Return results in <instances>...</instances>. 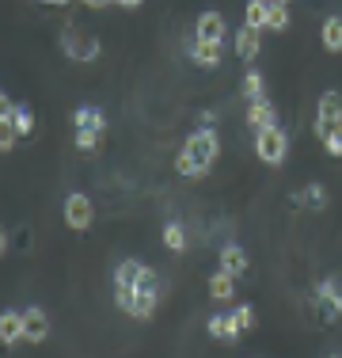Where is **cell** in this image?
I'll list each match as a JSON object with an SVG mask.
<instances>
[{
    "mask_svg": "<svg viewBox=\"0 0 342 358\" xmlns=\"http://www.w3.org/2000/svg\"><path fill=\"white\" fill-rule=\"evenodd\" d=\"M217 152H221L217 130H209V126H205V130H194L191 138L183 141V152L175 157V172L186 176V179H198V176H205L213 168Z\"/></svg>",
    "mask_w": 342,
    "mask_h": 358,
    "instance_id": "1",
    "label": "cell"
},
{
    "mask_svg": "<svg viewBox=\"0 0 342 358\" xmlns=\"http://www.w3.org/2000/svg\"><path fill=\"white\" fill-rule=\"evenodd\" d=\"M114 301H118V309H122L126 317H133V320H152L160 294H149V289H137V286H114Z\"/></svg>",
    "mask_w": 342,
    "mask_h": 358,
    "instance_id": "2",
    "label": "cell"
},
{
    "mask_svg": "<svg viewBox=\"0 0 342 358\" xmlns=\"http://www.w3.org/2000/svg\"><path fill=\"white\" fill-rule=\"evenodd\" d=\"M285 152H289V138H285V130L281 126H270V130H259L255 134V157L262 160V164H281L285 160Z\"/></svg>",
    "mask_w": 342,
    "mask_h": 358,
    "instance_id": "3",
    "label": "cell"
},
{
    "mask_svg": "<svg viewBox=\"0 0 342 358\" xmlns=\"http://www.w3.org/2000/svg\"><path fill=\"white\" fill-rule=\"evenodd\" d=\"M61 46H65L68 57H76V62H96L99 57V38H84L80 31H76V23H65Z\"/></svg>",
    "mask_w": 342,
    "mask_h": 358,
    "instance_id": "4",
    "label": "cell"
},
{
    "mask_svg": "<svg viewBox=\"0 0 342 358\" xmlns=\"http://www.w3.org/2000/svg\"><path fill=\"white\" fill-rule=\"evenodd\" d=\"M91 217H96V210H91V199L80 191H73L65 199V225L73 229V233H84V229L91 225Z\"/></svg>",
    "mask_w": 342,
    "mask_h": 358,
    "instance_id": "5",
    "label": "cell"
},
{
    "mask_svg": "<svg viewBox=\"0 0 342 358\" xmlns=\"http://www.w3.org/2000/svg\"><path fill=\"white\" fill-rule=\"evenodd\" d=\"M315 305H320L323 320H339L342 317V282L339 278H323L315 289Z\"/></svg>",
    "mask_w": 342,
    "mask_h": 358,
    "instance_id": "6",
    "label": "cell"
},
{
    "mask_svg": "<svg viewBox=\"0 0 342 358\" xmlns=\"http://www.w3.org/2000/svg\"><path fill=\"white\" fill-rule=\"evenodd\" d=\"M50 336V317L38 309V305H31V309H23V343H42V339Z\"/></svg>",
    "mask_w": 342,
    "mask_h": 358,
    "instance_id": "7",
    "label": "cell"
},
{
    "mask_svg": "<svg viewBox=\"0 0 342 358\" xmlns=\"http://www.w3.org/2000/svg\"><path fill=\"white\" fill-rule=\"evenodd\" d=\"M194 38L202 42H225V15L221 12H202L194 23Z\"/></svg>",
    "mask_w": 342,
    "mask_h": 358,
    "instance_id": "8",
    "label": "cell"
},
{
    "mask_svg": "<svg viewBox=\"0 0 342 358\" xmlns=\"http://www.w3.org/2000/svg\"><path fill=\"white\" fill-rule=\"evenodd\" d=\"M247 126H251L255 134L278 126V110H274L270 99H255V103H247Z\"/></svg>",
    "mask_w": 342,
    "mask_h": 358,
    "instance_id": "9",
    "label": "cell"
},
{
    "mask_svg": "<svg viewBox=\"0 0 342 358\" xmlns=\"http://www.w3.org/2000/svg\"><path fill=\"white\" fill-rule=\"evenodd\" d=\"M0 343H4V347L23 343V313L4 309V317H0Z\"/></svg>",
    "mask_w": 342,
    "mask_h": 358,
    "instance_id": "10",
    "label": "cell"
},
{
    "mask_svg": "<svg viewBox=\"0 0 342 358\" xmlns=\"http://www.w3.org/2000/svg\"><path fill=\"white\" fill-rule=\"evenodd\" d=\"M209 336L213 339H221V343H239V336H244V331H239V324L232 320V313H217V317H209Z\"/></svg>",
    "mask_w": 342,
    "mask_h": 358,
    "instance_id": "11",
    "label": "cell"
},
{
    "mask_svg": "<svg viewBox=\"0 0 342 358\" xmlns=\"http://www.w3.org/2000/svg\"><path fill=\"white\" fill-rule=\"evenodd\" d=\"M221 271H228L232 278H244L247 275V252L239 244H225L221 248Z\"/></svg>",
    "mask_w": 342,
    "mask_h": 358,
    "instance_id": "12",
    "label": "cell"
},
{
    "mask_svg": "<svg viewBox=\"0 0 342 358\" xmlns=\"http://www.w3.org/2000/svg\"><path fill=\"white\" fill-rule=\"evenodd\" d=\"M73 126L76 130H91V134H107V118L99 107H76L73 110Z\"/></svg>",
    "mask_w": 342,
    "mask_h": 358,
    "instance_id": "13",
    "label": "cell"
},
{
    "mask_svg": "<svg viewBox=\"0 0 342 358\" xmlns=\"http://www.w3.org/2000/svg\"><path fill=\"white\" fill-rule=\"evenodd\" d=\"M259 50H262V38H259V31H255V27H239L236 31V57L255 62V57H259Z\"/></svg>",
    "mask_w": 342,
    "mask_h": 358,
    "instance_id": "14",
    "label": "cell"
},
{
    "mask_svg": "<svg viewBox=\"0 0 342 358\" xmlns=\"http://www.w3.org/2000/svg\"><path fill=\"white\" fill-rule=\"evenodd\" d=\"M221 50H225V42L194 38V65H198V69H217V65H221Z\"/></svg>",
    "mask_w": 342,
    "mask_h": 358,
    "instance_id": "15",
    "label": "cell"
},
{
    "mask_svg": "<svg viewBox=\"0 0 342 358\" xmlns=\"http://www.w3.org/2000/svg\"><path fill=\"white\" fill-rule=\"evenodd\" d=\"M236 294V278L228 275V271H217V275L209 278V297L213 301H232Z\"/></svg>",
    "mask_w": 342,
    "mask_h": 358,
    "instance_id": "16",
    "label": "cell"
},
{
    "mask_svg": "<svg viewBox=\"0 0 342 358\" xmlns=\"http://www.w3.org/2000/svg\"><path fill=\"white\" fill-rule=\"evenodd\" d=\"M320 122H342V96L339 92H323L320 96Z\"/></svg>",
    "mask_w": 342,
    "mask_h": 358,
    "instance_id": "17",
    "label": "cell"
},
{
    "mask_svg": "<svg viewBox=\"0 0 342 358\" xmlns=\"http://www.w3.org/2000/svg\"><path fill=\"white\" fill-rule=\"evenodd\" d=\"M141 275H144V263L122 259V263H118V271H114V286H137V282H141Z\"/></svg>",
    "mask_w": 342,
    "mask_h": 358,
    "instance_id": "18",
    "label": "cell"
},
{
    "mask_svg": "<svg viewBox=\"0 0 342 358\" xmlns=\"http://www.w3.org/2000/svg\"><path fill=\"white\" fill-rule=\"evenodd\" d=\"M267 12H270V0H251L244 12V27H255V31H267Z\"/></svg>",
    "mask_w": 342,
    "mask_h": 358,
    "instance_id": "19",
    "label": "cell"
},
{
    "mask_svg": "<svg viewBox=\"0 0 342 358\" xmlns=\"http://www.w3.org/2000/svg\"><path fill=\"white\" fill-rule=\"evenodd\" d=\"M297 206H304V210H323L327 206V191H323L320 183H308L301 194H297Z\"/></svg>",
    "mask_w": 342,
    "mask_h": 358,
    "instance_id": "20",
    "label": "cell"
},
{
    "mask_svg": "<svg viewBox=\"0 0 342 358\" xmlns=\"http://www.w3.org/2000/svg\"><path fill=\"white\" fill-rule=\"evenodd\" d=\"M323 46H327L331 54L342 50V20L339 15H327V20H323Z\"/></svg>",
    "mask_w": 342,
    "mask_h": 358,
    "instance_id": "21",
    "label": "cell"
},
{
    "mask_svg": "<svg viewBox=\"0 0 342 358\" xmlns=\"http://www.w3.org/2000/svg\"><path fill=\"white\" fill-rule=\"evenodd\" d=\"M239 92H244L247 103H255V99H267V96H262V92H267V88H262V73H259V69H247L244 88H239Z\"/></svg>",
    "mask_w": 342,
    "mask_h": 358,
    "instance_id": "22",
    "label": "cell"
},
{
    "mask_svg": "<svg viewBox=\"0 0 342 358\" xmlns=\"http://www.w3.org/2000/svg\"><path fill=\"white\" fill-rule=\"evenodd\" d=\"M164 248L168 252H183L186 248V229L179 221H168L164 225Z\"/></svg>",
    "mask_w": 342,
    "mask_h": 358,
    "instance_id": "23",
    "label": "cell"
},
{
    "mask_svg": "<svg viewBox=\"0 0 342 358\" xmlns=\"http://www.w3.org/2000/svg\"><path fill=\"white\" fill-rule=\"evenodd\" d=\"M285 27H289V4H281V0H270L267 31H285Z\"/></svg>",
    "mask_w": 342,
    "mask_h": 358,
    "instance_id": "24",
    "label": "cell"
},
{
    "mask_svg": "<svg viewBox=\"0 0 342 358\" xmlns=\"http://www.w3.org/2000/svg\"><path fill=\"white\" fill-rule=\"evenodd\" d=\"M15 141H20V130H15V122H12L8 115H0V149L12 152V149H15Z\"/></svg>",
    "mask_w": 342,
    "mask_h": 358,
    "instance_id": "25",
    "label": "cell"
},
{
    "mask_svg": "<svg viewBox=\"0 0 342 358\" xmlns=\"http://www.w3.org/2000/svg\"><path fill=\"white\" fill-rule=\"evenodd\" d=\"M8 118H12V122H15V130H20V138H27V134L34 130V115H31L27 107H15V110H12V115H8Z\"/></svg>",
    "mask_w": 342,
    "mask_h": 358,
    "instance_id": "26",
    "label": "cell"
},
{
    "mask_svg": "<svg viewBox=\"0 0 342 358\" xmlns=\"http://www.w3.org/2000/svg\"><path fill=\"white\" fill-rule=\"evenodd\" d=\"M232 320L239 324V331H251L255 328V309L251 305H239V309H232Z\"/></svg>",
    "mask_w": 342,
    "mask_h": 358,
    "instance_id": "27",
    "label": "cell"
},
{
    "mask_svg": "<svg viewBox=\"0 0 342 358\" xmlns=\"http://www.w3.org/2000/svg\"><path fill=\"white\" fill-rule=\"evenodd\" d=\"M99 138H103V134H91V130H76V149H80V152H91V149H96V145H99Z\"/></svg>",
    "mask_w": 342,
    "mask_h": 358,
    "instance_id": "28",
    "label": "cell"
},
{
    "mask_svg": "<svg viewBox=\"0 0 342 358\" xmlns=\"http://www.w3.org/2000/svg\"><path fill=\"white\" fill-rule=\"evenodd\" d=\"M137 289H149V294H160V289H164V282H160V275H156V271H149V267H144V275H141V282H137Z\"/></svg>",
    "mask_w": 342,
    "mask_h": 358,
    "instance_id": "29",
    "label": "cell"
},
{
    "mask_svg": "<svg viewBox=\"0 0 342 358\" xmlns=\"http://www.w3.org/2000/svg\"><path fill=\"white\" fill-rule=\"evenodd\" d=\"M323 149H327V157H342V134L327 138V141H323Z\"/></svg>",
    "mask_w": 342,
    "mask_h": 358,
    "instance_id": "30",
    "label": "cell"
},
{
    "mask_svg": "<svg viewBox=\"0 0 342 358\" xmlns=\"http://www.w3.org/2000/svg\"><path fill=\"white\" fill-rule=\"evenodd\" d=\"M114 4H122V8H141L144 0H114Z\"/></svg>",
    "mask_w": 342,
    "mask_h": 358,
    "instance_id": "31",
    "label": "cell"
},
{
    "mask_svg": "<svg viewBox=\"0 0 342 358\" xmlns=\"http://www.w3.org/2000/svg\"><path fill=\"white\" fill-rule=\"evenodd\" d=\"M84 4H88V8H107L110 0H84Z\"/></svg>",
    "mask_w": 342,
    "mask_h": 358,
    "instance_id": "32",
    "label": "cell"
},
{
    "mask_svg": "<svg viewBox=\"0 0 342 358\" xmlns=\"http://www.w3.org/2000/svg\"><path fill=\"white\" fill-rule=\"evenodd\" d=\"M42 4H68V0H42Z\"/></svg>",
    "mask_w": 342,
    "mask_h": 358,
    "instance_id": "33",
    "label": "cell"
},
{
    "mask_svg": "<svg viewBox=\"0 0 342 358\" xmlns=\"http://www.w3.org/2000/svg\"><path fill=\"white\" fill-rule=\"evenodd\" d=\"M281 4H289V0H281Z\"/></svg>",
    "mask_w": 342,
    "mask_h": 358,
    "instance_id": "34",
    "label": "cell"
},
{
    "mask_svg": "<svg viewBox=\"0 0 342 358\" xmlns=\"http://www.w3.org/2000/svg\"><path fill=\"white\" fill-rule=\"evenodd\" d=\"M331 358H339V355H331Z\"/></svg>",
    "mask_w": 342,
    "mask_h": 358,
    "instance_id": "35",
    "label": "cell"
}]
</instances>
